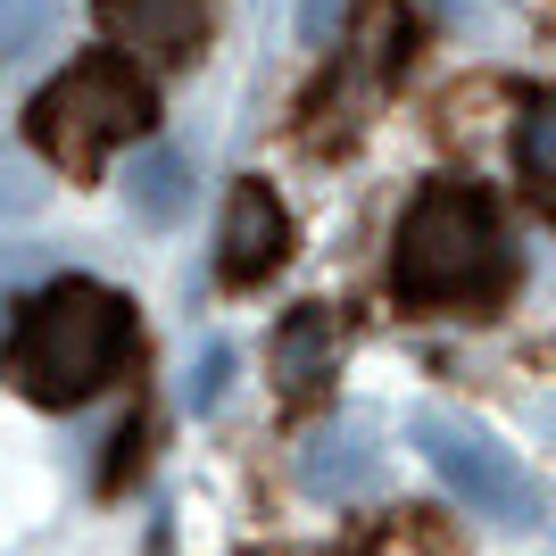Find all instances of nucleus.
<instances>
[{"label":"nucleus","mask_w":556,"mask_h":556,"mask_svg":"<svg viewBox=\"0 0 556 556\" xmlns=\"http://www.w3.org/2000/svg\"><path fill=\"white\" fill-rule=\"evenodd\" d=\"M134 349V316L109 282H84V275H59L50 291L17 307V332H9V374H17L25 399L42 407H75L92 399Z\"/></svg>","instance_id":"obj_1"},{"label":"nucleus","mask_w":556,"mask_h":556,"mask_svg":"<svg viewBox=\"0 0 556 556\" xmlns=\"http://www.w3.org/2000/svg\"><path fill=\"white\" fill-rule=\"evenodd\" d=\"M391 282L399 300L416 307H448V300H490L507 282V232H498V208L482 191H424L416 208L399 216L391 241Z\"/></svg>","instance_id":"obj_2"},{"label":"nucleus","mask_w":556,"mask_h":556,"mask_svg":"<svg viewBox=\"0 0 556 556\" xmlns=\"http://www.w3.org/2000/svg\"><path fill=\"white\" fill-rule=\"evenodd\" d=\"M150 84H141L134 59H116V50H92V59H75L42 84V100L25 109V134L34 150H50L59 166H100L109 150L150 134Z\"/></svg>","instance_id":"obj_3"},{"label":"nucleus","mask_w":556,"mask_h":556,"mask_svg":"<svg viewBox=\"0 0 556 556\" xmlns=\"http://www.w3.org/2000/svg\"><path fill=\"white\" fill-rule=\"evenodd\" d=\"M416 448L432 457V473L448 482V498H465L473 515H498V523H540V490L532 473L515 465V448L498 432H482L473 416H441L424 407L416 416Z\"/></svg>","instance_id":"obj_4"},{"label":"nucleus","mask_w":556,"mask_h":556,"mask_svg":"<svg viewBox=\"0 0 556 556\" xmlns=\"http://www.w3.org/2000/svg\"><path fill=\"white\" fill-rule=\"evenodd\" d=\"M291 250V216L266 184H241L225 200V232H216V275L225 282H266Z\"/></svg>","instance_id":"obj_5"},{"label":"nucleus","mask_w":556,"mask_h":556,"mask_svg":"<svg viewBox=\"0 0 556 556\" xmlns=\"http://www.w3.org/2000/svg\"><path fill=\"white\" fill-rule=\"evenodd\" d=\"M374 473H382V448H374L366 424H316V432L300 441L307 498H366Z\"/></svg>","instance_id":"obj_6"},{"label":"nucleus","mask_w":556,"mask_h":556,"mask_svg":"<svg viewBox=\"0 0 556 556\" xmlns=\"http://www.w3.org/2000/svg\"><path fill=\"white\" fill-rule=\"evenodd\" d=\"M100 25L141 59H184L200 42V0H100Z\"/></svg>","instance_id":"obj_7"},{"label":"nucleus","mask_w":556,"mask_h":556,"mask_svg":"<svg viewBox=\"0 0 556 556\" xmlns=\"http://www.w3.org/2000/svg\"><path fill=\"white\" fill-rule=\"evenodd\" d=\"M275 366H282V391H307V382H325L332 366V316L325 307H291L275 332Z\"/></svg>","instance_id":"obj_8"},{"label":"nucleus","mask_w":556,"mask_h":556,"mask_svg":"<svg viewBox=\"0 0 556 556\" xmlns=\"http://www.w3.org/2000/svg\"><path fill=\"white\" fill-rule=\"evenodd\" d=\"M184 191H191V166L175 159V150H141V159L125 166V208L150 216V225H175V216H184Z\"/></svg>","instance_id":"obj_9"},{"label":"nucleus","mask_w":556,"mask_h":556,"mask_svg":"<svg viewBox=\"0 0 556 556\" xmlns=\"http://www.w3.org/2000/svg\"><path fill=\"white\" fill-rule=\"evenodd\" d=\"M515 166L556 184V100H532V109L515 116Z\"/></svg>","instance_id":"obj_10"},{"label":"nucleus","mask_w":556,"mask_h":556,"mask_svg":"<svg viewBox=\"0 0 556 556\" xmlns=\"http://www.w3.org/2000/svg\"><path fill=\"white\" fill-rule=\"evenodd\" d=\"M225 382H232V349L225 341H200V349H191V374H184V399H191V407H216Z\"/></svg>","instance_id":"obj_11"},{"label":"nucleus","mask_w":556,"mask_h":556,"mask_svg":"<svg viewBox=\"0 0 556 556\" xmlns=\"http://www.w3.org/2000/svg\"><path fill=\"white\" fill-rule=\"evenodd\" d=\"M332 25H341V0H300V42L325 50V42H332Z\"/></svg>","instance_id":"obj_12"},{"label":"nucleus","mask_w":556,"mask_h":556,"mask_svg":"<svg viewBox=\"0 0 556 556\" xmlns=\"http://www.w3.org/2000/svg\"><path fill=\"white\" fill-rule=\"evenodd\" d=\"M532 432H540V441L556 448V399H532Z\"/></svg>","instance_id":"obj_13"},{"label":"nucleus","mask_w":556,"mask_h":556,"mask_svg":"<svg viewBox=\"0 0 556 556\" xmlns=\"http://www.w3.org/2000/svg\"><path fill=\"white\" fill-rule=\"evenodd\" d=\"M441 9H448V17H482L490 0H441Z\"/></svg>","instance_id":"obj_14"}]
</instances>
